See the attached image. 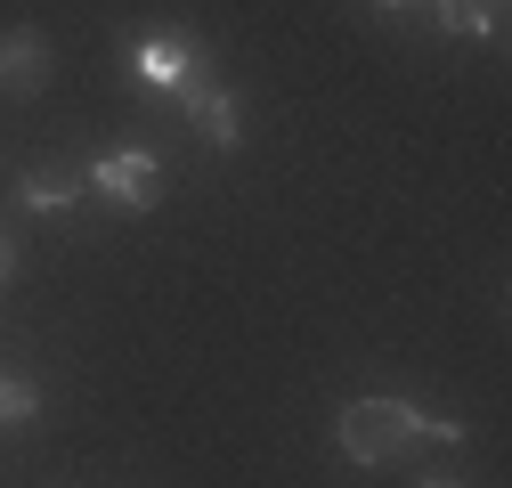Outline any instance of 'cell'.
I'll return each instance as SVG.
<instances>
[{
	"label": "cell",
	"mask_w": 512,
	"mask_h": 488,
	"mask_svg": "<svg viewBox=\"0 0 512 488\" xmlns=\"http://www.w3.org/2000/svg\"><path fill=\"white\" fill-rule=\"evenodd\" d=\"M196 122H204V139H212V147H236V139H244V131H236V98H228V90H204V98H196Z\"/></svg>",
	"instance_id": "7"
},
{
	"label": "cell",
	"mask_w": 512,
	"mask_h": 488,
	"mask_svg": "<svg viewBox=\"0 0 512 488\" xmlns=\"http://www.w3.org/2000/svg\"><path fill=\"white\" fill-rule=\"evenodd\" d=\"M49 82V41L33 33V25H17V33H0V90H17V98H33Z\"/></svg>",
	"instance_id": "4"
},
{
	"label": "cell",
	"mask_w": 512,
	"mask_h": 488,
	"mask_svg": "<svg viewBox=\"0 0 512 488\" xmlns=\"http://www.w3.org/2000/svg\"><path fill=\"white\" fill-rule=\"evenodd\" d=\"M0 277H9V244H0Z\"/></svg>",
	"instance_id": "10"
},
{
	"label": "cell",
	"mask_w": 512,
	"mask_h": 488,
	"mask_svg": "<svg viewBox=\"0 0 512 488\" xmlns=\"http://www.w3.org/2000/svg\"><path fill=\"white\" fill-rule=\"evenodd\" d=\"M131 74H147V82H212V49H196V41H179V33H147V41H131Z\"/></svg>",
	"instance_id": "3"
},
{
	"label": "cell",
	"mask_w": 512,
	"mask_h": 488,
	"mask_svg": "<svg viewBox=\"0 0 512 488\" xmlns=\"http://www.w3.org/2000/svg\"><path fill=\"white\" fill-rule=\"evenodd\" d=\"M439 25L447 33H464V41H496L504 33V0H431Z\"/></svg>",
	"instance_id": "5"
},
{
	"label": "cell",
	"mask_w": 512,
	"mask_h": 488,
	"mask_svg": "<svg viewBox=\"0 0 512 488\" xmlns=\"http://www.w3.org/2000/svg\"><path fill=\"white\" fill-rule=\"evenodd\" d=\"M82 188H90V179H82V171H57V163H49V171H33V179H25V188H17V196H25L33 212H66V204H74Z\"/></svg>",
	"instance_id": "6"
},
{
	"label": "cell",
	"mask_w": 512,
	"mask_h": 488,
	"mask_svg": "<svg viewBox=\"0 0 512 488\" xmlns=\"http://www.w3.org/2000/svg\"><path fill=\"white\" fill-rule=\"evenodd\" d=\"M374 9H415V0H374Z\"/></svg>",
	"instance_id": "9"
},
{
	"label": "cell",
	"mask_w": 512,
	"mask_h": 488,
	"mask_svg": "<svg viewBox=\"0 0 512 488\" xmlns=\"http://www.w3.org/2000/svg\"><path fill=\"white\" fill-rule=\"evenodd\" d=\"M456 440H464V423H431V415H415L407 399H350L342 423H334V448H342L358 472L399 464L407 448H456Z\"/></svg>",
	"instance_id": "1"
},
{
	"label": "cell",
	"mask_w": 512,
	"mask_h": 488,
	"mask_svg": "<svg viewBox=\"0 0 512 488\" xmlns=\"http://www.w3.org/2000/svg\"><path fill=\"white\" fill-rule=\"evenodd\" d=\"M33 415H41L33 375H0V423H33Z\"/></svg>",
	"instance_id": "8"
},
{
	"label": "cell",
	"mask_w": 512,
	"mask_h": 488,
	"mask_svg": "<svg viewBox=\"0 0 512 488\" xmlns=\"http://www.w3.org/2000/svg\"><path fill=\"white\" fill-rule=\"evenodd\" d=\"M431 488H447V480H431Z\"/></svg>",
	"instance_id": "11"
},
{
	"label": "cell",
	"mask_w": 512,
	"mask_h": 488,
	"mask_svg": "<svg viewBox=\"0 0 512 488\" xmlns=\"http://www.w3.org/2000/svg\"><path fill=\"white\" fill-rule=\"evenodd\" d=\"M90 188L106 204H122V212H147V204H163V163L147 147H114V155L90 163Z\"/></svg>",
	"instance_id": "2"
}]
</instances>
